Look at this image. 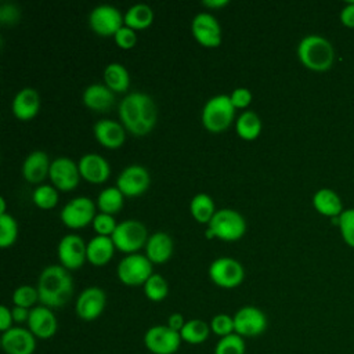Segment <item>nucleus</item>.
Returning a JSON list of instances; mask_svg holds the SVG:
<instances>
[{"label":"nucleus","instance_id":"obj_1","mask_svg":"<svg viewBox=\"0 0 354 354\" xmlns=\"http://www.w3.org/2000/svg\"><path fill=\"white\" fill-rule=\"evenodd\" d=\"M119 116L123 126L134 136L148 134L158 118L155 101L141 91L129 93L119 102Z\"/></svg>","mask_w":354,"mask_h":354},{"label":"nucleus","instance_id":"obj_2","mask_svg":"<svg viewBox=\"0 0 354 354\" xmlns=\"http://www.w3.org/2000/svg\"><path fill=\"white\" fill-rule=\"evenodd\" d=\"M39 301L50 308L62 307L73 293L72 277L64 266L50 264L43 268L37 281Z\"/></svg>","mask_w":354,"mask_h":354},{"label":"nucleus","instance_id":"obj_3","mask_svg":"<svg viewBox=\"0 0 354 354\" xmlns=\"http://www.w3.org/2000/svg\"><path fill=\"white\" fill-rule=\"evenodd\" d=\"M297 57L307 69L325 72L333 65L335 50L328 39L319 35H307L297 44Z\"/></svg>","mask_w":354,"mask_h":354},{"label":"nucleus","instance_id":"obj_4","mask_svg":"<svg viewBox=\"0 0 354 354\" xmlns=\"http://www.w3.org/2000/svg\"><path fill=\"white\" fill-rule=\"evenodd\" d=\"M206 236H217L224 241L239 239L246 231V221L243 216L234 209L224 207L216 210L212 220L207 223Z\"/></svg>","mask_w":354,"mask_h":354},{"label":"nucleus","instance_id":"obj_5","mask_svg":"<svg viewBox=\"0 0 354 354\" xmlns=\"http://www.w3.org/2000/svg\"><path fill=\"white\" fill-rule=\"evenodd\" d=\"M235 115V106L231 102L230 95L217 94L210 97L202 109V123L212 133H220L225 130Z\"/></svg>","mask_w":354,"mask_h":354},{"label":"nucleus","instance_id":"obj_6","mask_svg":"<svg viewBox=\"0 0 354 354\" xmlns=\"http://www.w3.org/2000/svg\"><path fill=\"white\" fill-rule=\"evenodd\" d=\"M115 248L126 253H136L147 243L148 231L147 227L134 218H127L119 223L111 235Z\"/></svg>","mask_w":354,"mask_h":354},{"label":"nucleus","instance_id":"obj_7","mask_svg":"<svg viewBox=\"0 0 354 354\" xmlns=\"http://www.w3.org/2000/svg\"><path fill=\"white\" fill-rule=\"evenodd\" d=\"M116 274L120 282L124 285H144L147 279L153 274L152 261L141 253H130L119 261Z\"/></svg>","mask_w":354,"mask_h":354},{"label":"nucleus","instance_id":"obj_8","mask_svg":"<svg viewBox=\"0 0 354 354\" xmlns=\"http://www.w3.org/2000/svg\"><path fill=\"white\" fill-rule=\"evenodd\" d=\"M209 277L217 286L235 288L243 281L245 270L236 259L223 256L210 263Z\"/></svg>","mask_w":354,"mask_h":354},{"label":"nucleus","instance_id":"obj_9","mask_svg":"<svg viewBox=\"0 0 354 354\" xmlns=\"http://www.w3.org/2000/svg\"><path fill=\"white\" fill-rule=\"evenodd\" d=\"M123 24L122 12L111 4L95 6L88 14V25L100 36H115Z\"/></svg>","mask_w":354,"mask_h":354},{"label":"nucleus","instance_id":"obj_10","mask_svg":"<svg viewBox=\"0 0 354 354\" xmlns=\"http://www.w3.org/2000/svg\"><path fill=\"white\" fill-rule=\"evenodd\" d=\"M144 344L152 354H174L180 348L181 336L167 325H153L147 329Z\"/></svg>","mask_w":354,"mask_h":354},{"label":"nucleus","instance_id":"obj_11","mask_svg":"<svg viewBox=\"0 0 354 354\" xmlns=\"http://www.w3.org/2000/svg\"><path fill=\"white\" fill-rule=\"evenodd\" d=\"M61 221L69 228H82L93 223L95 217V205L87 196H76L66 202L59 213Z\"/></svg>","mask_w":354,"mask_h":354},{"label":"nucleus","instance_id":"obj_12","mask_svg":"<svg viewBox=\"0 0 354 354\" xmlns=\"http://www.w3.org/2000/svg\"><path fill=\"white\" fill-rule=\"evenodd\" d=\"M234 326L236 335L256 337L267 329V317L254 306H243L234 314Z\"/></svg>","mask_w":354,"mask_h":354},{"label":"nucleus","instance_id":"obj_13","mask_svg":"<svg viewBox=\"0 0 354 354\" xmlns=\"http://www.w3.org/2000/svg\"><path fill=\"white\" fill-rule=\"evenodd\" d=\"M58 259L68 270L80 268L87 259V243L77 234H66L58 243Z\"/></svg>","mask_w":354,"mask_h":354},{"label":"nucleus","instance_id":"obj_14","mask_svg":"<svg viewBox=\"0 0 354 354\" xmlns=\"http://www.w3.org/2000/svg\"><path fill=\"white\" fill-rule=\"evenodd\" d=\"M151 177L148 170L141 165L126 166L116 178V187L126 196H138L149 187Z\"/></svg>","mask_w":354,"mask_h":354},{"label":"nucleus","instance_id":"obj_15","mask_svg":"<svg viewBox=\"0 0 354 354\" xmlns=\"http://www.w3.org/2000/svg\"><path fill=\"white\" fill-rule=\"evenodd\" d=\"M105 304V292L98 286H88L79 293L75 304V311L77 317L83 321H94L102 314Z\"/></svg>","mask_w":354,"mask_h":354},{"label":"nucleus","instance_id":"obj_16","mask_svg":"<svg viewBox=\"0 0 354 354\" xmlns=\"http://www.w3.org/2000/svg\"><path fill=\"white\" fill-rule=\"evenodd\" d=\"M48 177L55 188L61 191H71L77 185L82 176L79 166L71 158L59 156L51 162Z\"/></svg>","mask_w":354,"mask_h":354},{"label":"nucleus","instance_id":"obj_17","mask_svg":"<svg viewBox=\"0 0 354 354\" xmlns=\"http://www.w3.org/2000/svg\"><path fill=\"white\" fill-rule=\"evenodd\" d=\"M194 37L205 47H217L221 43V26L210 12H198L191 24Z\"/></svg>","mask_w":354,"mask_h":354},{"label":"nucleus","instance_id":"obj_18","mask_svg":"<svg viewBox=\"0 0 354 354\" xmlns=\"http://www.w3.org/2000/svg\"><path fill=\"white\" fill-rule=\"evenodd\" d=\"M0 343L6 354H33L36 348L35 335L21 326H12L3 332Z\"/></svg>","mask_w":354,"mask_h":354},{"label":"nucleus","instance_id":"obj_19","mask_svg":"<svg viewBox=\"0 0 354 354\" xmlns=\"http://www.w3.org/2000/svg\"><path fill=\"white\" fill-rule=\"evenodd\" d=\"M58 328L57 318L50 307L35 306L30 308L28 329L35 335L36 339H50L55 335Z\"/></svg>","mask_w":354,"mask_h":354},{"label":"nucleus","instance_id":"obj_20","mask_svg":"<svg viewBox=\"0 0 354 354\" xmlns=\"http://www.w3.org/2000/svg\"><path fill=\"white\" fill-rule=\"evenodd\" d=\"M79 171L80 176L94 184L98 183H104L111 173V166L108 163V160L95 153V152H90V153H84L80 159H79Z\"/></svg>","mask_w":354,"mask_h":354},{"label":"nucleus","instance_id":"obj_21","mask_svg":"<svg viewBox=\"0 0 354 354\" xmlns=\"http://www.w3.org/2000/svg\"><path fill=\"white\" fill-rule=\"evenodd\" d=\"M94 136L100 144L106 148H119L126 138L124 127L112 119H100L94 124Z\"/></svg>","mask_w":354,"mask_h":354},{"label":"nucleus","instance_id":"obj_22","mask_svg":"<svg viewBox=\"0 0 354 354\" xmlns=\"http://www.w3.org/2000/svg\"><path fill=\"white\" fill-rule=\"evenodd\" d=\"M12 112L21 120L32 119L40 108L39 93L32 87L21 88L12 100Z\"/></svg>","mask_w":354,"mask_h":354},{"label":"nucleus","instance_id":"obj_23","mask_svg":"<svg viewBox=\"0 0 354 354\" xmlns=\"http://www.w3.org/2000/svg\"><path fill=\"white\" fill-rule=\"evenodd\" d=\"M50 165L51 162L44 151H33L22 163V174L29 183H41L50 173Z\"/></svg>","mask_w":354,"mask_h":354},{"label":"nucleus","instance_id":"obj_24","mask_svg":"<svg viewBox=\"0 0 354 354\" xmlns=\"http://www.w3.org/2000/svg\"><path fill=\"white\" fill-rule=\"evenodd\" d=\"M83 102L87 108L98 112H105L115 102V93L101 83H93L83 91Z\"/></svg>","mask_w":354,"mask_h":354},{"label":"nucleus","instance_id":"obj_25","mask_svg":"<svg viewBox=\"0 0 354 354\" xmlns=\"http://www.w3.org/2000/svg\"><path fill=\"white\" fill-rule=\"evenodd\" d=\"M173 253V239L163 231H156L148 236L145 243V256L152 263H165Z\"/></svg>","mask_w":354,"mask_h":354},{"label":"nucleus","instance_id":"obj_26","mask_svg":"<svg viewBox=\"0 0 354 354\" xmlns=\"http://www.w3.org/2000/svg\"><path fill=\"white\" fill-rule=\"evenodd\" d=\"M313 206L319 214L336 218L344 210L340 196L330 188H319L313 196Z\"/></svg>","mask_w":354,"mask_h":354},{"label":"nucleus","instance_id":"obj_27","mask_svg":"<svg viewBox=\"0 0 354 354\" xmlns=\"http://www.w3.org/2000/svg\"><path fill=\"white\" fill-rule=\"evenodd\" d=\"M115 250V243L111 236L95 235L87 243V260L94 266L106 264Z\"/></svg>","mask_w":354,"mask_h":354},{"label":"nucleus","instance_id":"obj_28","mask_svg":"<svg viewBox=\"0 0 354 354\" xmlns=\"http://www.w3.org/2000/svg\"><path fill=\"white\" fill-rule=\"evenodd\" d=\"M124 25L131 29H144L148 28L153 21V11L145 3H136L127 8L123 15Z\"/></svg>","mask_w":354,"mask_h":354},{"label":"nucleus","instance_id":"obj_29","mask_svg":"<svg viewBox=\"0 0 354 354\" xmlns=\"http://www.w3.org/2000/svg\"><path fill=\"white\" fill-rule=\"evenodd\" d=\"M104 80L105 84L113 93H122L129 88L130 76L124 65L119 62H111L104 69Z\"/></svg>","mask_w":354,"mask_h":354},{"label":"nucleus","instance_id":"obj_30","mask_svg":"<svg viewBox=\"0 0 354 354\" xmlns=\"http://www.w3.org/2000/svg\"><path fill=\"white\" fill-rule=\"evenodd\" d=\"M235 130L243 140H254L261 131V120L254 111H243L236 122Z\"/></svg>","mask_w":354,"mask_h":354},{"label":"nucleus","instance_id":"obj_31","mask_svg":"<svg viewBox=\"0 0 354 354\" xmlns=\"http://www.w3.org/2000/svg\"><path fill=\"white\" fill-rule=\"evenodd\" d=\"M210 333V325L203 319L194 318L185 322L184 328L180 332L181 340L189 344H201L207 340Z\"/></svg>","mask_w":354,"mask_h":354},{"label":"nucleus","instance_id":"obj_32","mask_svg":"<svg viewBox=\"0 0 354 354\" xmlns=\"http://www.w3.org/2000/svg\"><path fill=\"white\" fill-rule=\"evenodd\" d=\"M189 210L192 217L199 223H209L216 213V207L212 196L205 192H199L191 199Z\"/></svg>","mask_w":354,"mask_h":354},{"label":"nucleus","instance_id":"obj_33","mask_svg":"<svg viewBox=\"0 0 354 354\" xmlns=\"http://www.w3.org/2000/svg\"><path fill=\"white\" fill-rule=\"evenodd\" d=\"M124 195L118 187H106L97 196V206L102 213L113 214L123 206Z\"/></svg>","mask_w":354,"mask_h":354},{"label":"nucleus","instance_id":"obj_34","mask_svg":"<svg viewBox=\"0 0 354 354\" xmlns=\"http://www.w3.org/2000/svg\"><path fill=\"white\" fill-rule=\"evenodd\" d=\"M144 293L152 301H162L169 293L167 281L158 272H153L144 283Z\"/></svg>","mask_w":354,"mask_h":354},{"label":"nucleus","instance_id":"obj_35","mask_svg":"<svg viewBox=\"0 0 354 354\" xmlns=\"http://www.w3.org/2000/svg\"><path fill=\"white\" fill-rule=\"evenodd\" d=\"M18 236V224L15 218L8 214H0V246L3 249L11 246Z\"/></svg>","mask_w":354,"mask_h":354},{"label":"nucleus","instance_id":"obj_36","mask_svg":"<svg viewBox=\"0 0 354 354\" xmlns=\"http://www.w3.org/2000/svg\"><path fill=\"white\" fill-rule=\"evenodd\" d=\"M214 354H245L243 337L236 333L220 337L214 347Z\"/></svg>","mask_w":354,"mask_h":354},{"label":"nucleus","instance_id":"obj_37","mask_svg":"<svg viewBox=\"0 0 354 354\" xmlns=\"http://www.w3.org/2000/svg\"><path fill=\"white\" fill-rule=\"evenodd\" d=\"M32 199L36 203V206L41 209H51L58 202L57 188L48 184H41L37 188H35L32 194Z\"/></svg>","mask_w":354,"mask_h":354},{"label":"nucleus","instance_id":"obj_38","mask_svg":"<svg viewBox=\"0 0 354 354\" xmlns=\"http://www.w3.org/2000/svg\"><path fill=\"white\" fill-rule=\"evenodd\" d=\"M36 301H39V292H37V288H33L32 285H21L12 293L14 306H19L30 310L33 308Z\"/></svg>","mask_w":354,"mask_h":354},{"label":"nucleus","instance_id":"obj_39","mask_svg":"<svg viewBox=\"0 0 354 354\" xmlns=\"http://www.w3.org/2000/svg\"><path fill=\"white\" fill-rule=\"evenodd\" d=\"M337 225L346 245L354 248V207L342 212L337 217Z\"/></svg>","mask_w":354,"mask_h":354},{"label":"nucleus","instance_id":"obj_40","mask_svg":"<svg viewBox=\"0 0 354 354\" xmlns=\"http://www.w3.org/2000/svg\"><path fill=\"white\" fill-rule=\"evenodd\" d=\"M210 330L217 335L218 337L228 336L231 333H235V326H234V317L228 314H216L212 321H210Z\"/></svg>","mask_w":354,"mask_h":354},{"label":"nucleus","instance_id":"obj_41","mask_svg":"<svg viewBox=\"0 0 354 354\" xmlns=\"http://www.w3.org/2000/svg\"><path fill=\"white\" fill-rule=\"evenodd\" d=\"M116 220L113 217V214H108V213H97L94 220H93V228L97 232V235H105V236H111L116 228Z\"/></svg>","mask_w":354,"mask_h":354},{"label":"nucleus","instance_id":"obj_42","mask_svg":"<svg viewBox=\"0 0 354 354\" xmlns=\"http://www.w3.org/2000/svg\"><path fill=\"white\" fill-rule=\"evenodd\" d=\"M115 41L116 44L120 47V48H131L134 47L136 41H137V35H136V30L123 25L116 33H115Z\"/></svg>","mask_w":354,"mask_h":354},{"label":"nucleus","instance_id":"obj_43","mask_svg":"<svg viewBox=\"0 0 354 354\" xmlns=\"http://www.w3.org/2000/svg\"><path fill=\"white\" fill-rule=\"evenodd\" d=\"M21 11L12 3H3L0 6V21L3 25H14L19 21Z\"/></svg>","mask_w":354,"mask_h":354},{"label":"nucleus","instance_id":"obj_44","mask_svg":"<svg viewBox=\"0 0 354 354\" xmlns=\"http://www.w3.org/2000/svg\"><path fill=\"white\" fill-rule=\"evenodd\" d=\"M230 98L235 108H246L252 101V91L246 87H236L230 94Z\"/></svg>","mask_w":354,"mask_h":354},{"label":"nucleus","instance_id":"obj_45","mask_svg":"<svg viewBox=\"0 0 354 354\" xmlns=\"http://www.w3.org/2000/svg\"><path fill=\"white\" fill-rule=\"evenodd\" d=\"M340 22L346 26V28H354V1L347 3L339 14Z\"/></svg>","mask_w":354,"mask_h":354},{"label":"nucleus","instance_id":"obj_46","mask_svg":"<svg viewBox=\"0 0 354 354\" xmlns=\"http://www.w3.org/2000/svg\"><path fill=\"white\" fill-rule=\"evenodd\" d=\"M12 313L11 308H8L7 306H0V330L6 332L8 329L12 328Z\"/></svg>","mask_w":354,"mask_h":354},{"label":"nucleus","instance_id":"obj_47","mask_svg":"<svg viewBox=\"0 0 354 354\" xmlns=\"http://www.w3.org/2000/svg\"><path fill=\"white\" fill-rule=\"evenodd\" d=\"M185 322H187V321L184 319L183 314H180V313H173V314H170L169 318H167V326H169L170 329L178 332V333H180L181 329L184 328Z\"/></svg>","mask_w":354,"mask_h":354},{"label":"nucleus","instance_id":"obj_48","mask_svg":"<svg viewBox=\"0 0 354 354\" xmlns=\"http://www.w3.org/2000/svg\"><path fill=\"white\" fill-rule=\"evenodd\" d=\"M11 313H12V319H14V322H17V324H24V322H26V324H28L29 314H30V310H29V308L19 307V306H14V307L11 308Z\"/></svg>","mask_w":354,"mask_h":354},{"label":"nucleus","instance_id":"obj_49","mask_svg":"<svg viewBox=\"0 0 354 354\" xmlns=\"http://www.w3.org/2000/svg\"><path fill=\"white\" fill-rule=\"evenodd\" d=\"M203 6L209 7V8H218V7H224L228 4V0H203L202 1Z\"/></svg>","mask_w":354,"mask_h":354},{"label":"nucleus","instance_id":"obj_50","mask_svg":"<svg viewBox=\"0 0 354 354\" xmlns=\"http://www.w3.org/2000/svg\"><path fill=\"white\" fill-rule=\"evenodd\" d=\"M6 209H7V207H6V198H3V196H1V198H0V214L7 213V212H6Z\"/></svg>","mask_w":354,"mask_h":354}]
</instances>
